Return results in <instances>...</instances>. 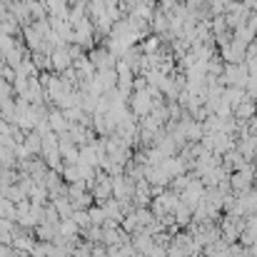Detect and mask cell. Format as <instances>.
Listing matches in <instances>:
<instances>
[{
    "instance_id": "6da1fadb",
    "label": "cell",
    "mask_w": 257,
    "mask_h": 257,
    "mask_svg": "<svg viewBox=\"0 0 257 257\" xmlns=\"http://www.w3.org/2000/svg\"><path fill=\"white\" fill-rule=\"evenodd\" d=\"M250 80V68L247 63H237V65H225V75L220 78V83L230 87H245Z\"/></svg>"
},
{
    "instance_id": "7a4b0ae2",
    "label": "cell",
    "mask_w": 257,
    "mask_h": 257,
    "mask_svg": "<svg viewBox=\"0 0 257 257\" xmlns=\"http://www.w3.org/2000/svg\"><path fill=\"white\" fill-rule=\"evenodd\" d=\"M50 63H53V68H55L58 73L70 70V68H73V55H70L68 45H65V48H55V50L50 53Z\"/></svg>"
},
{
    "instance_id": "3957f363",
    "label": "cell",
    "mask_w": 257,
    "mask_h": 257,
    "mask_svg": "<svg viewBox=\"0 0 257 257\" xmlns=\"http://www.w3.org/2000/svg\"><path fill=\"white\" fill-rule=\"evenodd\" d=\"M140 50H143V55H158L160 50H163V38L160 35H148L143 43H140Z\"/></svg>"
},
{
    "instance_id": "277c9868",
    "label": "cell",
    "mask_w": 257,
    "mask_h": 257,
    "mask_svg": "<svg viewBox=\"0 0 257 257\" xmlns=\"http://www.w3.org/2000/svg\"><path fill=\"white\" fill-rule=\"evenodd\" d=\"M133 105H135V112H148L150 110V90H138L133 97Z\"/></svg>"
},
{
    "instance_id": "5b68a950",
    "label": "cell",
    "mask_w": 257,
    "mask_h": 257,
    "mask_svg": "<svg viewBox=\"0 0 257 257\" xmlns=\"http://www.w3.org/2000/svg\"><path fill=\"white\" fill-rule=\"evenodd\" d=\"M232 38H235V40H240V43H245V45H250L257 35L247 28V25H240V28H235V30H232Z\"/></svg>"
},
{
    "instance_id": "8992f818",
    "label": "cell",
    "mask_w": 257,
    "mask_h": 257,
    "mask_svg": "<svg viewBox=\"0 0 257 257\" xmlns=\"http://www.w3.org/2000/svg\"><path fill=\"white\" fill-rule=\"evenodd\" d=\"M247 28H250V30L257 35V10H252V13H250V18H247Z\"/></svg>"
},
{
    "instance_id": "52a82bcc",
    "label": "cell",
    "mask_w": 257,
    "mask_h": 257,
    "mask_svg": "<svg viewBox=\"0 0 257 257\" xmlns=\"http://www.w3.org/2000/svg\"><path fill=\"white\" fill-rule=\"evenodd\" d=\"M237 112H240V115H250V112H252V105H250V102H240Z\"/></svg>"
}]
</instances>
